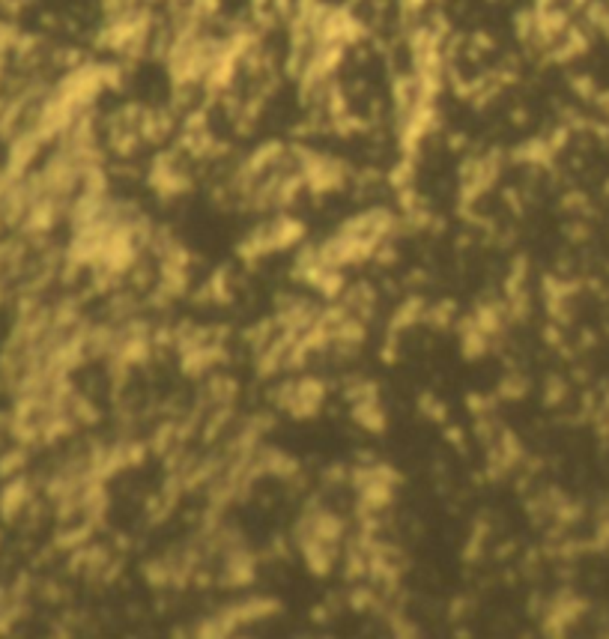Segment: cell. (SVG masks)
<instances>
[{
    "instance_id": "1",
    "label": "cell",
    "mask_w": 609,
    "mask_h": 639,
    "mask_svg": "<svg viewBox=\"0 0 609 639\" xmlns=\"http://www.w3.org/2000/svg\"><path fill=\"white\" fill-rule=\"evenodd\" d=\"M31 505V484L27 478H6V487L0 490V517L6 523H12L21 511H27Z\"/></svg>"
},
{
    "instance_id": "2",
    "label": "cell",
    "mask_w": 609,
    "mask_h": 639,
    "mask_svg": "<svg viewBox=\"0 0 609 639\" xmlns=\"http://www.w3.org/2000/svg\"><path fill=\"white\" fill-rule=\"evenodd\" d=\"M24 457H27L24 448H12V452L0 454V478H16L24 469V463H27Z\"/></svg>"
}]
</instances>
